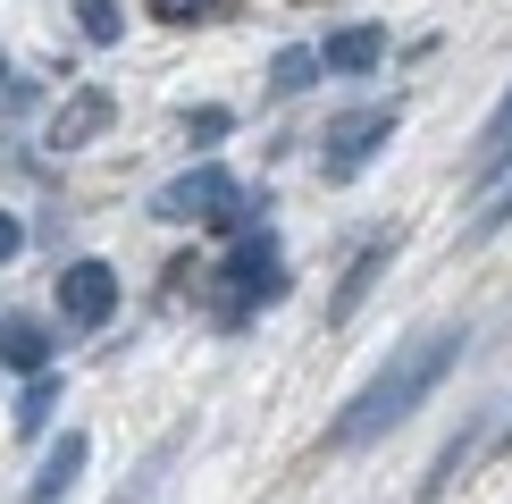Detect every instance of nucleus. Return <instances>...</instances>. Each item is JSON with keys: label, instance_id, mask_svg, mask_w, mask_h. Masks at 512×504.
<instances>
[{"label": "nucleus", "instance_id": "nucleus-1", "mask_svg": "<svg viewBox=\"0 0 512 504\" xmlns=\"http://www.w3.org/2000/svg\"><path fill=\"white\" fill-rule=\"evenodd\" d=\"M462 345H471V328H462V320H437V328L403 336L387 362H378V378H370V387H361L353 404L328 420L319 454H361V446H378L387 429H403V420H412V412L445 387V370L462 362Z\"/></svg>", "mask_w": 512, "mask_h": 504}, {"label": "nucleus", "instance_id": "nucleus-2", "mask_svg": "<svg viewBox=\"0 0 512 504\" xmlns=\"http://www.w3.org/2000/svg\"><path fill=\"white\" fill-rule=\"evenodd\" d=\"M286 294V244L269 236V219H252L244 236H236V252L219 261V286H210V311H219L227 328H244L261 303H277Z\"/></svg>", "mask_w": 512, "mask_h": 504}, {"label": "nucleus", "instance_id": "nucleus-3", "mask_svg": "<svg viewBox=\"0 0 512 504\" xmlns=\"http://www.w3.org/2000/svg\"><path fill=\"white\" fill-rule=\"evenodd\" d=\"M160 219H194V227H219V236H244L252 219H269V202H252L236 177H227L219 160H202V168H185L177 185H160L152 194Z\"/></svg>", "mask_w": 512, "mask_h": 504}, {"label": "nucleus", "instance_id": "nucleus-4", "mask_svg": "<svg viewBox=\"0 0 512 504\" xmlns=\"http://www.w3.org/2000/svg\"><path fill=\"white\" fill-rule=\"evenodd\" d=\"M395 126H403L395 101H361V110H336V118H328V135H319V177H328V185H353L361 168H370V160L395 143Z\"/></svg>", "mask_w": 512, "mask_h": 504}, {"label": "nucleus", "instance_id": "nucleus-5", "mask_svg": "<svg viewBox=\"0 0 512 504\" xmlns=\"http://www.w3.org/2000/svg\"><path fill=\"white\" fill-rule=\"evenodd\" d=\"M51 303H59V320L68 328H101V320H118V303H126V278L101 252H84V261L59 269V286H51Z\"/></svg>", "mask_w": 512, "mask_h": 504}, {"label": "nucleus", "instance_id": "nucleus-6", "mask_svg": "<svg viewBox=\"0 0 512 504\" xmlns=\"http://www.w3.org/2000/svg\"><path fill=\"white\" fill-rule=\"evenodd\" d=\"M395 252H403V236H395V227H378V236H370V244L353 252V269H345V278L328 286V328H345L353 311L370 303V286H378V278H387V269H395Z\"/></svg>", "mask_w": 512, "mask_h": 504}, {"label": "nucleus", "instance_id": "nucleus-7", "mask_svg": "<svg viewBox=\"0 0 512 504\" xmlns=\"http://www.w3.org/2000/svg\"><path fill=\"white\" fill-rule=\"evenodd\" d=\"M42 135H51V152H84L93 135H110V93H101V84L68 93V101H59V118L42 126Z\"/></svg>", "mask_w": 512, "mask_h": 504}, {"label": "nucleus", "instance_id": "nucleus-8", "mask_svg": "<svg viewBox=\"0 0 512 504\" xmlns=\"http://www.w3.org/2000/svg\"><path fill=\"white\" fill-rule=\"evenodd\" d=\"M378 59H387V26H370V17H353V26H336L319 42V68L328 76H370Z\"/></svg>", "mask_w": 512, "mask_h": 504}, {"label": "nucleus", "instance_id": "nucleus-9", "mask_svg": "<svg viewBox=\"0 0 512 504\" xmlns=\"http://www.w3.org/2000/svg\"><path fill=\"white\" fill-rule=\"evenodd\" d=\"M0 362L9 370H51V328L34 311H0Z\"/></svg>", "mask_w": 512, "mask_h": 504}, {"label": "nucleus", "instance_id": "nucleus-10", "mask_svg": "<svg viewBox=\"0 0 512 504\" xmlns=\"http://www.w3.org/2000/svg\"><path fill=\"white\" fill-rule=\"evenodd\" d=\"M84 454H93V446H84V429H59V446L42 454V471H34V496H42V504L68 496L76 479H84Z\"/></svg>", "mask_w": 512, "mask_h": 504}, {"label": "nucleus", "instance_id": "nucleus-11", "mask_svg": "<svg viewBox=\"0 0 512 504\" xmlns=\"http://www.w3.org/2000/svg\"><path fill=\"white\" fill-rule=\"evenodd\" d=\"M512 168V93L496 101V118H487V135L471 143V185H496Z\"/></svg>", "mask_w": 512, "mask_h": 504}, {"label": "nucleus", "instance_id": "nucleus-12", "mask_svg": "<svg viewBox=\"0 0 512 504\" xmlns=\"http://www.w3.org/2000/svg\"><path fill=\"white\" fill-rule=\"evenodd\" d=\"M479 446H487V420H462V437H445V454L429 462V479H420V488H429V496H445L462 471H471V454H479Z\"/></svg>", "mask_w": 512, "mask_h": 504}, {"label": "nucleus", "instance_id": "nucleus-13", "mask_svg": "<svg viewBox=\"0 0 512 504\" xmlns=\"http://www.w3.org/2000/svg\"><path fill=\"white\" fill-rule=\"evenodd\" d=\"M319 76H328V68H319V51H277L269 59V93H311Z\"/></svg>", "mask_w": 512, "mask_h": 504}, {"label": "nucleus", "instance_id": "nucleus-14", "mask_svg": "<svg viewBox=\"0 0 512 504\" xmlns=\"http://www.w3.org/2000/svg\"><path fill=\"white\" fill-rule=\"evenodd\" d=\"M76 26H84V42L110 51V42H126V9L118 0H76Z\"/></svg>", "mask_w": 512, "mask_h": 504}, {"label": "nucleus", "instance_id": "nucleus-15", "mask_svg": "<svg viewBox=\"0 0 512 504\" xmlns=\"http://www.w3.org/2000/svg\"><path fill=\"white\" fill-rule=\"evenodd\" d=\"M51 404H59V378H51V370H26V404H17V429H42V420H51Z\"/></svg>", "mask_w": 512, "mask_h": 504}, {"label": "nucleus", "instance_id": "nucleus-16", "mask_svg": "<svg viewBox=\"0 0 512 504\" xmlns=\"http://www.w3.org/2000/svg\"><path fill=\"white\" fill-rule=\"evenodd\" d=\"M227 135H236V118H227L219 101H202V110H185V143H202V152H210V143H227Z\"/></svg>", "mask_w": 512, "mask_h": 504}, {"label": "nucleus", "instance_id": "nucleus-17", "mask_svg": "<svg viewBox=\"0 0 512 504\" xmlns=\"http://www.w3.org/2000/svg\"><path fill=\"white\" fill-rule=\"evenodd\" d=\"M152 17H168V26H194V17H210V9H227V0H143Z\"/></svg>", "mask_w": 512, "mask_h": 504}, {"label": "nucleus", "instance_id": "nucleus-18", "mask_svg": "<svg viewBox=\"0 0 512 504\" xmlns=\"http://www.w3.org/2000/svg\"><path fill=\"white\" fill-rule=\"evenodd\" d=\"M496 227H512V177H504V194H496V202H487L479 219H471V236H496Z\"/></svg>", "mask_w": 512, "mask_h": 504}, {"label": "nucleus", "instance_id": "nucleus-19", "mask_svg": "<svg viewBox=\"0 0 512 504\" xmlns=\"http://www.w3.org/2000/svg\"><path fill=\"white\" fill-rule=\"evenodd\" d=\"M17 252H26V219H17V210H0V269H9Z\"/></svg>", "mask_w": 512, "mask_h": 504}]
</instances>
